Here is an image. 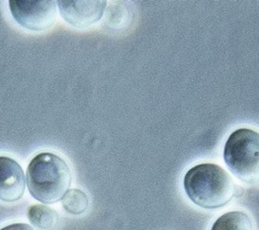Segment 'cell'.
I'll list each match as a JSON object with an SVG mask.
<instances>
[{
	"mask_svg": "<svg viewBox=\"0 0 259 230\" xmlns=\"http://www.w3.org/2000/svg\"><path fill=\"white\" fill-rule=\"evenodd\" d=\"M62 206L67 213L77 216L86 212L89 206V200L83 190L72 188L62 198Z\"/></svg>",
	"mask_w": 259,
	"mask_h": 230,
	"instance_id": "obj_9",
	"label": "cell"
},
{
	"mask_svg": "<svg viewBox=\"0 0 259 230\" xmlns=\"http://www.w3.org/2000/svg\"><path fill=\"white\" fill-rule=\"evenodd\" d=\"M184 190L188 199L203 209L226 206L236 195V184L231 175L214 163L194 165L184 175Z\"/></svg>",
	"mask_w": 259,
	"mask_h": 230,
	"instance_id": "obj_1",
	"label": "cell"
},
{
	"mask_svg": "<svg viewBox=\"0 0 259 230\" xmlns=\"http://www.w3.org/2000/svg\"><path fill=\"white\" fill-rule=\"evenodd\" d=\"M25 175L20 164L8 156H0V200L14 203L25 190Z\"/></svg>",
	"mask_w": 259,
	"mask_h": 230,
	"instance_id": "obj_6",
	"label": "cell"
},
{
	"mask_svg": "<svg viewBox=\"0 0 259 230\" xmlns=\"http://www.w3.org/2000/svg\"><path fill=\"white\" fill-rule=\"evenodd\" d=\"M29 222L39 230H52L59 222L57 211L46 205H32L27 210Z\"/></svg>",
	"mask_w": 259,
	"mask_h": 230,
	"instance_id": "obj_8",
	"label": "cell"
},
{
	"mask_svg": "<svg viewBox=\"0 0 259 230\" xmlns=\"http://www.w3.org/2000/svg\"><path fill=\"white\" fill-rule=\"evenodd\" d=\"M224 160L241 181L259 182V133L247 128L234 131L226 141Z\"/></svg>",
	"mask_w": 259,
	"mask_h": 230,
	"instance_id": "obj_3",
	"label": "cell"
},
{
	"mask_svg": "<svg viewBox=\"0 0 259 230\" xmlns=\"http://www.w3.org/2000/svg\"><path fill=\"white\" fill-rule=\"evenodd\" d=\"M9 9L13 19L30 31L51 28L57 19V2L53 0H11Z\"/></svg>",
	"mask_w": 259,
	"mask_h": 230,
	"instance_id": "obj_4",
	"label": "cell"
},
{
	"mask_svg": "<svg viewBox=\"0 0 259 230\" xmlns=\"http://www.w3.org/2000/svg\"><path fill=\"white\" fill-rule=\"evenodd\" d=\"M210 230H254L250 216L242 211H231L220 216Z\"/></svg>",
	"mask_w": 259,
	"mask_h": 230,
	"instance_id": "obj_7",
	"label": "cell"
},
{
	"mask_svg": "<svg viewBox=\"0 0 259 230\" xmlns=\"http://www.w3.org/2000/svg\"><path fill=\"white\" fill-rule=\"evenodd\" d=\"M124 19L126 20V11L123 7L112 6L107 12V22L112 27H119L124 24Z\"/></svg>",
	"mask_w": 259,
	"mask_h": 230,
	"instance_id": "obj_10",
	"label": "cell"
},
{
	"mask_svg": "<svg viewBox=\"0 0 259 230\" xmlns=\"http://www.w3.org/2000/svg\"><path fill=\"white\" fill-rule=\"evenodd\" d=\"M63 19L77 28H86L101 19L106 9L105 0H60L57 2Z\"/></svg>",
	"mask_w": 259,
	"mask_h": 230,
	"instance_id": "obj_5",
	"label": "cell"
},
{
	"mask_svg": "<svg viewBox=\"0 0 259 230\" xmlns=\"http://www.w3.org/2000/svg\"><path fill=\"white\" fill-rule=\"evenodd\" d=\"M0 230H34V229L26 223H13L1 228Z\"/></svg>",
	"mask_w": 259,
	"mask_h": 230,
	"instance_id": "obj_11",
	"label": "cell"
},
{
	"mask_svg": "<svg viewBox=\"0 0 259 230\" xmlns=\"http://www.w3.org/2000/svg\"><path fill=\"white\" fill-rule=\"evenodd\" d=\"M72 172L61 156L42 152L35 155L26 170V184L30 196L42 204L56 203L69 190Z\"/></svg>",
	"mask_w": 259,
	"mask_h": 230,
	"instance_id": "obj_2",
	"label": "cell"
}]
</instances>
